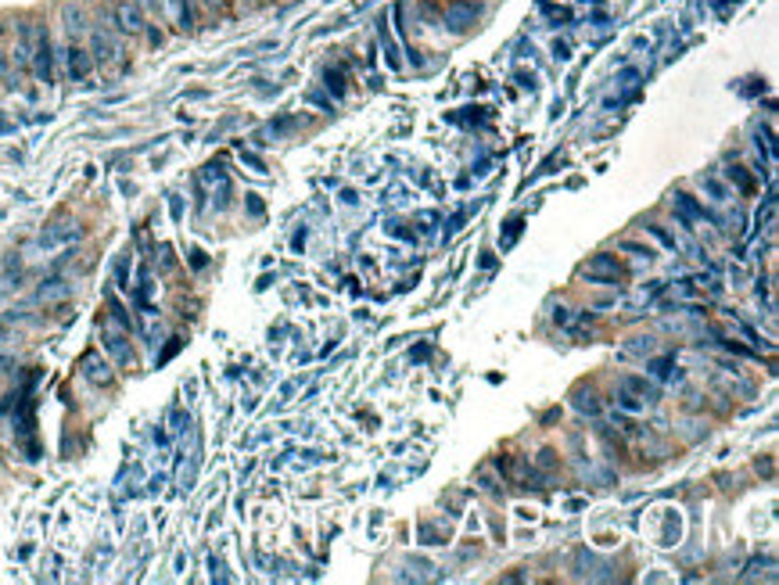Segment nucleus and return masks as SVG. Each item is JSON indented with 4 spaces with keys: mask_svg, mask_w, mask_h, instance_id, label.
<instances>
[{
    "mask_svg": "<svg viewBox=\"0 0 779 585\" xmlns=\"http://www.w3.org/2000/svg\"><path fill=\"white\" fill-rule=\"evenodd\" d=\"M90 65H93L90 54L79 51V47H72V51H69V76L72 79H87L90 76Z\"/></svg>",
    "mask_w": 779,
    "mask_h": 585,
    "instance_id": "nucleus-3",
    "label": "nucleus"
},
{
    "mask_svg": "<svg viewBox=\"0 0 779 585\" xmlns=\"http://www.w3.org/2000/svg\"><path fill=\"white\" fill-rule=\"evenodd\" d=\"M36 76L43 79V83H51V79H54V69H51V40H47V33H40V47H36Z\"/></svg>",
    "mask_w": 779,
    "mask_h": 585,
    "instance_id": "nucleus-2",
    "label": "nucleus"
},
{
    "mask_svg": "<svg viewBox=\"0 0 779 585\" xmlns=\"http://www.w3.org/2000/svg\"><path fill=\"white\" fill-rule=\"evenodd\" d=\"M729 180H736L740 187H743V191H751V180H747V172L736 165V169H729Z\"/></svg>",
    "mask_w": 779,
    "mask_h": 585,
    "instance_id": "nucleus-5",
    "label": "nucleus"
},
{
    "mask_svg": "<svg viewBox=\"0 0 779 585\" xmlns=\"http://www.w3.org/2000/svg\"><path fill=\"white\" fill-rule=\"evenodd\" d=\"M582 277L593 280V284H618V280L625 277V270H622V266H618L614 259L600 255V259H593L589 266H582Z\"/></svg>",
    "mask_w": 779,
    "mask_h": 585,
    "instance_id": "nucleus-1",
    "label": "nucleus"
},
{
    "mask_svg": "<svg viewBox=\"0 0 779 585\" xmlns=\"http://www.w3.org/2000/svg\"><path fill=\"white\" fill-rule=\"evenodd\" d=\"M93 51H98V58H108V54H111V47H108V40H104V36H93Z\"/></svg>",
    "mask_w": 779,
    "mask_h": 585,
    "instance_id": "nucleus-6",
    "label": "nucleus"
},
{
    "mask_svg": "<svg viewBox=\"0 0 779 585\" xmlns=\"http://www.w3.org/2000/svg\"><path fill=\"white\" fill-rule=\"evenodd\" d=\"M119 22H122L126 33H137V29H140V14H137L133 8H122V11H119Z\"/></svg>",
    "mask_w": 779,
    "mask_h": 585,
    "instance_id": "nucleus-4",
    "label": "nucleus"
}]
</instances>
